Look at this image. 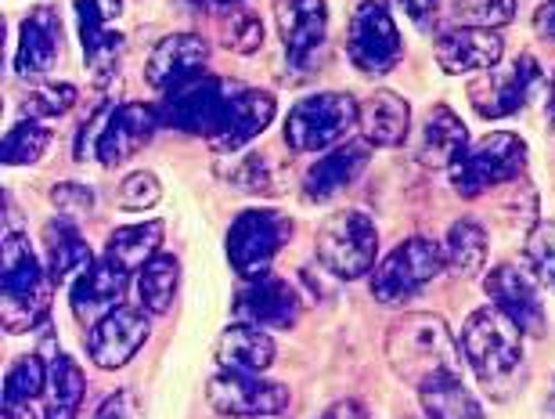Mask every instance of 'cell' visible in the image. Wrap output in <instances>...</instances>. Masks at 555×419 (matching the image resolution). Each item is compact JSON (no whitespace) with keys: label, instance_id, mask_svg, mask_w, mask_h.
<instances>
[{"label":"cell","instance_id":"cell-8","mask_svg":"<svg viewBox=\"0 0 555 419\" xmlns=\"http://www.w3.org/2000/svg\"><path fill=\"white\" fill-rule=\"evenodd\" d=\"M443 268V246L426 236H412L401 242L383 264L372 271V296L379 304H404L429 285Z\"/></svg>","mask_w":555,"mask_h":419},{"label":"cell","instance_id":"cell-28","mask_svg":"<svg viewBox=\"0 0 555 419\" xmlns=\"http://www.w3.org/2000/svg\"><path fill=\"white\" fill-rule=\"evenodd\" d=\"M274 340L263 333L260 326H249V322H238L220 333L217 340V361L220 369H231V372H263L274 366Z\"/></svg>","mask_w":555,"mask_h":419},{"label":"cell","instance_id":"cell-19","mask_svg":"<svg viewBox=\"0 0 555 419\" xmlns=\"http://www.w3.org/2000/svg\"><path fill=\"white\" fill-rule=\"evenodd\" d=\"M73 8H76V26H80L87 65H91L98 80H105L116 69L119 51H124V37L116 29H108V22L124 11V0H73Z\"/></svg>","mask_w":555,"mask_h":419},{"label":"cell","instance_id":"cell-9","mask_svg":"<svg viewBox=\"0 0 555 419\" xmlns=\"http://www.w3.org/2000/svg\"><path fill=\"white\" fill-rule=\"evenodd\" d=\"M231 113V87L217 76H198V80L177 87L163 98L159 116L166 127L184 130V135H198L214 141L228 124Z\"/></svg>","mask_w":555,"mask_h":419},{"label":"cell","instance_id":"cell-10","mask_svg":"<svg viewBox=\"0 0 555 419\" xmlns=\"http://www.w3.org/2000/svg\"><path fill=\"white\" fill-rule=\"evenodd\" d=\"M347 54L364 76H386L397 69L404 54L401 33H397L393 15L375 0H361L350 15L347 29Z\"/></svg>","mask_w":555,"mask_h":419},{"label":"cell","instance_id":"cell-13","mask_svg":"<svg viewBox=\"0 0 555 419\" xmlns=\"http://www.w3.org/2000/svg\"><path fill=\"white\" fill-rule=\"evenodd\" d=\"M483 290L491 296V307H498L508 322L524 329V337H545L548 333V312L541 301L538 275L519 268V264H498L487 271Z\"/></svg>","mask_w":555,"mask_h":419},{"label":"cell","instance_id":"cell-41","mask_svg":"<svg viewBox=\"0 0 555 419\" xmlns=\"http://www.w3.org/2000/svg\"><path fill=\"white\" fill-rule=\"evenodd\" d=\"M231 181H235L242 192H268V163L260 156H242L235 167H231Z\"/></svg>","mask_w":555,"mask_h":419},{"label":"cell","instance_id":"cell-37","mask_svg":"<svg viewBox=\"0 0 555 419\" xmlns=\"http://www.w3.org/2000/svg\"><path fill=\"white\" fill-rule=\"evenodd\" d=\"M220 40H224L228 51L253 54V51H260V43H263V22L246 8H228V18H224V26H220Z\"/></svg>","mask_w":555,"mask_h":419},{"label":"cell","instance_id":"cell-2","mask_svg":"<svg viewBox=\"0 0 555 419\" xmlns=\"http://www.w3.org/2000/svg\"><path fill=\"white\" fill-rule=\"evenodd\" d=\"M386 361L408 388H426L440 377H462V355L440 315L415 312L397 318L386 333Z\"/></svg>","mask_w":555,"mask_h":419},{"label":"cell","instance_id":"cell-7","mask_svg":"<svg viewBox=\"0 0 555 419\" xmlns=\"http://www.w3.org/2000/svg\"><path fill=\"white\" fill-rule=\"evenodd\" d=\"M361 105L343 91L307 94L285 116V145L293 152H325L358 127Z\"/></svg>","mask_w":555,"mask_h":419},{"label":"cell","instance_id":"cell-23","mask_svg":"<svg viewBox=\"0 0 555 419\" xmlns=\"http://www.w3.org/2000/svg\"><path fill=\"white\" fill-rule=\"evenodd\" d=\"M274 113H278L274 94L249 91V87H246V91H235V94H231L228 124L214 141H209V149H214L217 156H231V152H238L242 145H249L257 135H263V130L274 124Z\"/></svg>","mask_w":555,"mask_h":419},{"label":"cell","instance_id":"cell-34","mask_svg":"<svg viewBox=\"0 0 555 419\" xmlns=\"http://www.w3.org/2000/svg\"><path fill=\"white\" fill-rule=\"evenodd\" d=\"M51 145V127L43 124H15L4 135V163L8 167H29V163H37L43 152Z\"/></svg>","mask_w":555,"mask_h":419},{"label":"cell","instance_id":"cell-27","mask_svg":"<svg viewBox=\"0 0 555 419\" xmlns=\"http://www.w3.org/2000/svg\"><path fill=\"white\" fill-rule=\"evenodd\" d=\"M43 246H48V279H51V285L80 279V275L94 264L91 246H87L83 236L76 231V225L65 214L43 225Z\"/></svg>","mask_w":555,"mask_h":419},{"label":"cell","instance_id":"cell-18","mask_svg":"<svg viewBox=\"0 0 555 419\" xmlns=\"http://www.w3.org/2000/svg\"><path fill=\"white\" fill-rule=\"evenodd\" d=\"M130 268H124L116 257H105L94 261L80 279H73V315L80 318L83 326H94L98 318H105L113 307H119V301L127 296V285H130Z\"/></svg>","mask_w":555,"mask_h":419},{"label":"cell","instance_id":"cell-26","mask_svg":"<svg viewBox=\"0 0 555 419\" xmlns=\"http://www.w3.org/2000/svg\"><path fill=\"white\" fill-rule=\"evenodd\" d=\"M358 127H361L364 141L393 149L408 138V127H412V105H408L397 91H390V87H383V91H372L361 102Z\"/></svg>","mask_w":555,"mask_h":419},{"label":"cell","instance_id":"cell-46","mask_svg":"<svg viewBox=\"0 0 555 419\" xmlns=\"http://www.w3.org/2000/svg\"><path fill=\"white\" fill-rule=\"evenodd\" d=\"M321 419H369V412H364L358 402H336Z\"/></svg>","mask_w":555,"mask_h":419},{"label":"cell","instance_id":"cell-49","mask_svg":"<svg viewBox=\"0 0 555 419\" xmlns=\"http://www.w3.org/2000/svg\"><path fill=\"white\" fill-rule=\"evenodd\" d=\"M548 412L555 416V388H552V394H548Z\"/></svg>","mask_w":555,"mask_h":419},{"label":"cell","instance_id":"cell-14","mask_svg":"<svg viewBox=\"0 0 555 419\" xmlns=\"http://www.w3.org/2000/svg\"><path fill=\"white\" fill-rule=\"evenodd\" d=\"M149 312L141 307H113L105 318L87 329V355L98 369H124L149 340Z\"/></svg>","mask_w":555,"mask_h":419},{"label":"cell","instance_id":"cell-40","mask_svg":"<svg viewBox=\"0 0 555 419\" xmlns=\"http://www.w3.org/2000/svg\"><path fill=\"white\" fill-rule=\"evenodd\" d=\"M159 195H163V185L155 181V174L149 170H138V174H130V178L119 185V206L124 210H149L159 203Z\"/></svg>","mask_w":555,"mask_h":419},{"label":"cell","instance_id":"cell-38","mask_svg":"<svg viewBox=\"0 0 555 419\" xmlns=\"http://www.w3.org/2000/svg\"><path fill=\"white\" fill-rule=\"evenodd\" d=\"M76 105V87L73 84H40L37 91L22 98V113L37 119H54L65 116Z\"/></svg>","mask_w":555,"mask_h":419},{"label":"cell","instance_id":"cell-3","mask_svg":"<svg viewBox=\"0 0 555 419\" xmlns=\"http://www.w3.org/2000/svg\"><path fill=\"white\" fill-rule=\"evenodd\" d=\"M51 279L48 268H40L37 253L22 231H4L0 242V312H4L8 333H26V329L43 326L51 307Z\"/></svg>","mask_w":555,"mask_h":419},{"label":"cell","instance_id":"cell-17","mask_svg":"<svg viewBox=\"0 0 555 419\" xmlns=\"http://www.w3.org/2000/svg\"><path fill=\"white\" fill-rule=\"evenodd\" d=\"M299 293L288 285L285 279H249L242 290L235 293V304H231V315L238 322L249 326H271V329H293L299 322Z\"/></svg>","mask_w":555,"mask_h":419},{"label":"cell","instance_id":"cell-32","mask_svg":"<svg viewBox=\"0 0 555 419\" xmlns=\"http://www.w3.org/2000/svg\"><path fill=\"white\" fill-rule=\"evenodd\" d=\"M422 412L429 419H487L480 402L473 398L462 377H440L418 391Z\"/></svg>","mask_w":555,"mask_h":419},{"label":"cell","instance_id":"cell-42","mask_svg":"<svg viewBox=\"0 0 555 419\" xmlns=\"http://www.w3.org/2000/svg\"><path fill=\"white\" fill-rule=\"evenodd\" d=\"M51 200H54V206H59L65 217H69V214H80V210L87 214V210L94 206V192L83 189V185L65 181V185H59V189L51 192Z\"/></svg>","mask_w":555,"mask_h":419},{"label":"cell","instance_id":"cell-21","mask_svg":"<svg viewBox=\"0 0 555 419\" xmlns=\"http://www.w3.org/2000/svg\"><path fill=\"white\" fill-rule=\"evenodd\" d=\"M433 54H437V65L443 73L459 76V73H487L502 62L505 54V40L498 37L494 29H473V26H459L451 33H443L433 43Z\"/></svg>","mask_w":555,"mask_h":419},{"label":"cell","instance_id":"cell-31","mask_svg":"<svg viewBox=\"0 0 555 419\" xmlns=\"http://www.w3.org/2000/svg\"><path fill=\"white\" fill-rule=\"evenodd\" d=\"M181 282V264L173 253H155V257L138 271V301L149 315H166Z\"/></svg>","mask_w":555,"mask_h":419},{"label":"cell","instance_id":"cell-48","mask_svg":"<svg viewBox=\"0 0 555 419\" xmlns=\"http://www.w3.org/2000/svg\"><path fill=\"white\" fill-rule=\"evenodd\" d=\"M209 4H217V8H224V11H228V8H238L242 0H209Z\"/></svg>","mask_w":555,"mask_h":419},{"label":"cell","instance_id":"cell-25","mask_svg":"<svg viewBox=\"0 0 555 419\" xmlns=\"http://www.w3.org/2000/svg\"><path fill=\"white\" fill-rule=\"evenodd\" d=\"M469 149V127L462 124L459 113H451L448 105H437L426 113V124L418 130L415 160L422 167H454L462 160V152Z\"/></svg>","mask_w":555,"mask_h":419},{"label":"cell","instance_id":"cell-24","mask_svg":"<svg viewBox=\"0 0 555 419\" xmlns=\"http://www.w3.org/2000/svg\"><path fill=\"white\" fill-rule=\"evenodd\" d=\"M372 163V141H343L336 152L321 156L314 167H310L307 181H304V195L314 203L332 200L336 192L350 189L353 181L361 178L364 167Z\"/></svg>","mask_w":555,"mask_h":419},{"label":"cell","instance_id":"cell-36","mask_svg":"<svg viewBox=\"0 0 555 419\" xmlns=\"http://www.w3.org/2000/svg\"><path fill=\"white\" fill-rule=\"evenodd\" d=\"M451 11L462 26L498 29L516 18V0H451Z\"/></svg>","mask_w":555,"mask_h":419},{"label":"cell","instance_id":"cell-4","mask_svg":"<svg viewBox=\"0 0 555 419\" xmlns=\"http://www.w3.org/2000/svg\"><path fill=\"white\" fill-rule=\"evenodd\" d=\"M527 170V141L513 130H491L480 141H473L462 152V160L451 167V185L462 200H476L487 189L524 178Z\"/></svg>","mask_w":555,"mask_h":419},{"label":"cell","instance_id":"cell-20","mask_svg":"<svg viewBox=\"0 0 555 419\" xmlns=\"http://www.w3.org/2000/svg\"><path fill=\"white\" fill-rule=\"evenodd\" d=\"M163 124L159 109L141 105V102H127L113 109V116L105 119L102 138H98V160L105 167H119L124 160H130L134 152H141L149 145V138L155 135V127Z\"/></svg>","mask_w":555,"mask_h":419},{"label":"cell","instance_id":"cell-15","mask_svg":"<svg viewBox=\"0 0 555 419\" xmlns=\"http://www.w3.org/2000/svg\"><path fill=\"white\" fill-rule=\"evenodd\" d=\"M209 62V43L198 33H170L152 48L149 65H144V80L155 91H177V87L192 84L203 76Z\"/></svg>","mask_w":555,"mask_h":419},{"label":"cell","instance_id":"cell-45","mask_svg":"<svg viewBox=\"0 0 555 419\" xmlns=\"http://www.w3.org/2000/svg\"><path fill=\"white\" fill-rule=\"evenodd\" d=\"M534 29L541 40H555V0H545L534 15Z\"/></svg>","mask_w":555,"mask_h":419},{"label":"cell","instance_id":"cell-33","mask_svg":"<svg viewBox=\"0 0 555 419\" xmlns=\"http://www.w3.org/2000/svg\"><path fill=\"white\" fill-rule=\"evenodd\" d=\"M163 231H166L163 220H141V225L116 228L113 236H108V242H105V253H108V257H116L124 268L141 271L144 264L159 253Z\"/></svg>","mask_w":555,"mask_h":419},{"label":"cell","instance_id":"cell-16","mask_svg":"<svg viewBox=\"0 0 555 419\" xmlns=\"http://www.w3.org/2000/svg\"><path fill=\"white\" fill-rule=\"evenodd\" d=\"M274 18H278V33H282L288 65L307 69L314 51L325 48V37H328L325 0H278Z\"/></svg>","mask_w":555,"mask_h":419},{"label":"cell","instance_id":"cell-22","mask_svg":"<svg viewBox=\"0 0 555 419\" xmlns=\"http://www.w3.org/2000/svg\"><path fill=\"white\" fill-rule=\"evenodd\" d=\"M59 54H62L59 11L48 4H37L26 18H22L15 69H18V76H43L54 62H59Z\"/></svg>","mask_w":555,"mask_h":419},{"label":"cell","instance_id":"cell-35","mask_svg":"<svg viewBox=\"0 0 555 419\" xmlns=\"http://www.w3.org/2000/svg\"><path fill=\"white\" fill-rule=\"evenodd\" d=\"M48 394V361L37 355L18 358L15 366L8 369L4 380V402H33Z\"/></svg>","mask_w":555,"mask_h":419},{"label":"cell","instance_id":"cell-30","mask_svg":"<svg viewBox=\"0 0 555 419\" xmlns=\"http://www.w3.org/2000/svg\"><path fill=\"white\" fill-rule=\"evenodd\" d=\"M487 253H491V242H487V231L476 225V220L462 217L448 228V242H443V264L459 275V279H476L487 264Z\"/></svg>","mask_w":555,"mask_h":419},{"label":"cell","instance_id":"cell-12","mask_svg":"<svg viewBox=\"0 0 555 419\" xmlns=\"http://www.w3.org/2000/svg\"><path fill=\"white\" fill-rule=\"evenodd\" d=\"M206 398L217 416L228 419H271L288 409V388L260 380V372H217L206 388Z\"/></svg>","mask_w":555,"mask_h":419},{"label":"cell","instance_id":"cell-11","mask_svg":"<svg viewBox=\"0 0 555 419\" xmlns=\"http://www.w3.org/2000/svg\"><path fill=\"white\" fill-rule=\"evenodd\" d=\"M541 87L548 91L545 69L538 65L534 54H524V59H516L508 69H487L480 80H473L469 102L476 113L487 119H505L519 113L530 98H538Z\"/></svg>","mask_w":555,"mask_h":419},{"label":"cell","instance_id":"cell-1","mask_svg":"<svg viewBox=\"0 0 555 419\" xmlns=\"http://www.w3.org/2000/svg\"><path fill=\"white\" fill-rule=\"evenodd\" d=\"M462 355L473 366L476 380L487 391V398L508 402L524 388V329L498 312V307H480L465 318L462 326Z\"/></svg>","mask_w":555,"mask_h":419},{"label":"cell","instance_id":"cell-5","mask_svg":"<svg viewBox=\"0 0 555 419\" xmlns=\"http://www.w3.org/2000/svg\"><path fill=\"white\" fill-rule=\"evenodd\" d=\"M379 228L364 210H336L318 228V261L328 275L343 282L364 279L375 268Z\"/></svg>","mask_w":555,"mask_h":419},{"label":"cell","instance_id":"cell-39","mask_svg":"<svg viewBox=\"0 0 555 419\" xmlns=\"http://www.w3.org/2000/svg\"><path fill=\"white\" fill-rule=\"evenodd\" d=\"M527 264L538 275V282H545L548 290H555V225L541 220L534 231L527 236Z\"/></svg>","mask_w":555,"mask_h":419},{"label":"cell","instance_id":"cell-6","mask_svg":"<svg viewBox=\"0 0 555 419\" xmlns=\"http://www.w3.org/2000/svg\"><path fill=\"white\" fill-rule=\"evenodd\" d=\"M293 239V217L285 210L274 206H260V210H242V214L231 220L224 250L228 261L242 279H263L274 257L288 246Z\"/></svg>","mask_w":555,"mask_h":419},{"label":"cell","instance_id":"cell-47","mask_svg":"<svg viewBox=\"0 0 555 419\" xmlns=\"http://www.w3.org/2000/svg\"><path fill=\"white\" fill-rule=\"evenodd\" d=\"M4 419H37L29 412V402H4Z\"/></svg>","mask_w":555,"mask_h":419},{"label":"cell","instance_id":"cell-44","mask_svg":"<svg viewBox=\"0 0 555 419\" xmlns=\"http://www.w3.org/2000/svg\"><path fill=\"white\" fill-rule=\"evenodd\" d=\"M397 4L418 29H429L433 18H437V0H397Z\"/></svg>","mask_w":555,"mask_h":419},{"label":"cell","instance_id":"cell-29","mask_svg":"<svg viewBox=\"0 0 555 419\" xmlns=\"http://www.w3.org/2000/svg\"><path fill=\"white\" fill-rule=\"evenodd\" d=\"M83 394H87L83 369L69 355L54 351L48 358V405H43V419H76Z\"/></svg>","mask_w":555,"mask_h":419},{"label":"cell","instance_id":"cell-43","mask_svg":"<svg viewBox=\"0 0 555 419\" xmlns=\"http://www.w3.org/2000/svg\"><path fill=\"white\" fill-rule=\"evenodd\" d=\"M94 419H141V402L134 391H116L113 398L102 402Z\"/></svg>","mask_w":555,"mask_h":419}]
</instances>
